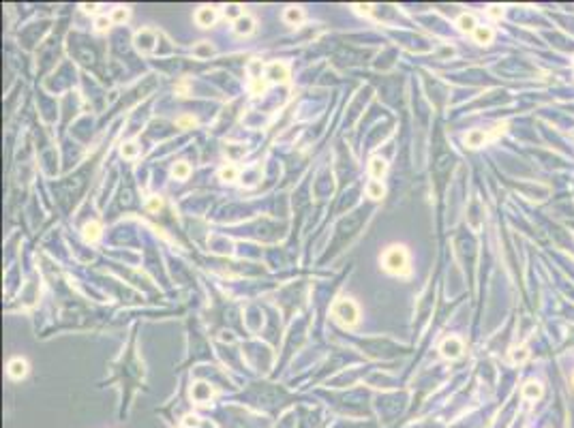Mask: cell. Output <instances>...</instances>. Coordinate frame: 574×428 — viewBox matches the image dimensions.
Instances as JSON below:
<instances>
[{
	"label": "cell",
	"instance_id": "6da1fadb",
	"mask_svg": "<svg viewBox=\"0 0 574 428\" xmlns=\"http://www.w3.org/2000/svg\"><path fill=\"white\" fill-rule=\"evenodd\" d=\"M381 266L386 272L397 276H407L409 274V257L405 246H390L381 257Z\"/></svg>",
	"mask_w": 574,
	"mask_h": 428
},
{
	"label": "cell",
	"instance_id": "3957f363",
	"mask_svg": "<svg viewBox=\"0 0 574 428\" xmlns=\"http://www.w3.org/2000/svg\"><path fill=\"white\" fill-rule=\"evenodd\" d=\"M439 351H441V355H444L446 360H459L463 355V351H465V347H463V340L459 336H448V338H444V343L439 345Z\"/></svg>",
	"mask_w": 574,
	"mask_h": 428
},
{
	"label": "cell",
	"instance_id": "cb8c5ba5",
	"mask_svg": "<svg viewBox=\"0 0 574 428\" xmlns=\"http://www.w3.org/2000/svg\"><path fill=\"white\" fill-rule=\"evenodd\" d=\"M112 24H114V22H112V17H107V15H99V17H97V22H94V26H97V30H99V32H105L107 28L112 26Z\"/></svg>",
	"mask_w": 574,
	"mask_h": 428
},
{
	"label": "cell",
	"instance_id": "44dd1931",
	"mask_svg": "<svg viewBox=\"0 0 574 428\" xmlns=\"http://www.w3.org/2000/svg\"><path fill=\"white\" fill-rule=\"evenodd\" d=\"M120 154L125 159H135L139 154V146L135 144V141H127V144L120 146Z\"/></svg>",
	"mask_w": 574,
	"mask_h": 428
},
{
	"label": "cell",
	"instance_id": "8992f818",
	"mask_svg": "<svg viewBox=\"0 0 574 428\" xmlns=\"http://www.w3.org/2000/svg\"><path fill=\"white\" fill-rule=\"evenodd\" d=\"M463 141H465V146H467V148H482L488 141V133H486V131H482V129H471V131L465 133Z\"/></svg>",
	"mask_w": 574,
	"mask_h": 428
},
{
	"label": "cell",
	"instance_id": "ac0fdd59",
	"mask_svg": "<svg viewBox=\"0 0 574 428\" xmlns=\"http://www.w3.org/2000/svg\"><path fill=\"white\" fill-rule=\"evenodd\" d=\"M172 176L176 178V180H187V178L191 176V165L187 161H178L172 167Z\"/></svg>",
	"mask_w": 574,
	"mask_h": 428
},
{
	"label": "cell",
	"instance_id": "277c9868",
	"mask_svg": "<svg viewBox=\"0 0 574 428\" xmlns=\"http://www.w3.org/2000/svg\"><path fill=\"white\" fill-rule=\"evenodd\" d=\"M133 43H135L139 54H150L154 50V45H157V34H154V30H150V28L137 30Z\"/></svg>",
	"mask_w": 574,
	"mask_h": 428
},
{
	"label": "cell",
	"instance_id": "5bb4252c",
	"mask_svg": "<svg viewBox=\"0 0 574 428\" xmlns=\"http://www.w3.org/2000/svg\"><path fill=\"white\" fill-rule=\"evenodd\" d=\"M283 19H285V24H290V26H300V24L304 22V11L300 7H287L285 13H283Z\"/></svg>",
	"mask_w": 574,
	"mask_h": 428
},
{
	"label": "cell",
	"instance_id": "7a4b0ae2",
	"mask_svg": "<svg viewBox=\"0 0 574 428\" xmlns=\"http://www.w3.org/2000/svg\"><path fill=\"white\" fill-rule=\"evenodd\" d=\"M332 315L343 326H354L358 321V317H360L356 302H352V300H337L332 306Z\"/></svg>",
	"mask_w": 574,
	"mask_h": 428
},
{
	"label": "cell",
	"instance_id": "4316f807",
	"mask_svg": "<svg viewBox=\"0 0 574 428\" xmlns=\"http://www.w3.org/2000/svg\"><path fill=\"white\" fill-rule=\"evenodd\" d=\"M225 15H227V17H234V22H236L238 17H242L244 13L240 11V5H230V7L225 9Z\"/></svg>",
	"mask_w": 574,
	"mask_h": 428
},
{
	"label": "cell",
	"instance_id": "4dcf8cb0",
	"mask_svg": "<svg viewBox=\"0 0 574 428\" xmlns=\"http://www.w3.org/2000/svg\"><path fill=\"white\" fill-rule=\"evenodd\" d=\"M81 9H84V13H97L99 5H88V3H84V5H81Z\"/></svg>",
	"mask_w": 574,
	"mask_h": 428
},
{
	"label": "cell",
	"instance_id": "f546056e",
	"mask_svg": "<svg viewBox=\"0 0 574 428\" xmlns=\"http://www.w3.org/2000/svg\"><path fill=\"white\" fill-rule=\"evenodd\" d=\"M354 9H356V13H360V15H368L371 11H373V5H354Z\"/></svg>",
	"mask_w": 574,
	"mask_h": 428
},
{
	"label": "cell",
	"instance_id": "7402d4cb",
	"mask_svg": "<svg viewBox=\"0 0 574 428\" xmlns=\"http://www.w3.org/2000/svg\"><path fill=\"white\" fill-rule=\"evenodd\" d=\"M112 22L114 24H125L127 19H129V9L127 7H116L114 11H112Z\"/></svg>",
	"mask_w": 574,
	"mask_h": 428
},
{
	"label": "cell",
	"instance_id": "d6986e66",
	"mask_svg": "<svg viewBox=\"0 0 574 428\" xmlns=\"http://www.w3.org/2000/svg\"><path fill=\"white\" fill-rule=\"evenodd\" d=\"M366 195L371 197V199H381L386 195V188H384V184H381L379 180H371L368 184H366Z\"/></svg>",
	"mask_w": 574,
	"mask_h": 428
},
{
	"label": "cell",
	"instance_id": "52a82bcc",
	"mask_svg": "<svg viewBox=\"0 0 574 428\" xmlns=\"http://www.w3.org/2000/svg\"><path fill=\"white\" fill-rule=\"evenodd\" d=\"M266 77L270 81H281V84H285V81L290 79V69H287V65H283V62H272L266 69Z\"/></svg>",
	"mask_w": 574,
	"mask_h": 428
},
{
	"label": "cell",
	"instance_id": "f1b7e54d",
	"mask_svg": "<svg viewBox=\"0 0 574 428\" xmlns=\"http://www.w3.org/2000/svg\"><path fill=\"white\" fill-rule=\"evenodd\" d=\"M146 208H148L150 212L161 210V208H163V199H161V197H150V199H148V204H146Z\"/></svg>",
	"mask_w": 574,
	"mask_h": 428
},
{
	"label": "cell",
	"instance_id": "9a60e30c",
	"mask_svg": "<svg viewBox=\"0 0 574 428\" xmlns=\"http://www.w3.org/2000/svg\"><path fill=\"white\" fill-rule=\"evenodd\" d=\"M529 355H531V351H529L527 345H519V347H514V349L510 351V362H512L514 366H523L525 362L529 360Z\"/></svg>",
	"mask_w": 574,
	"mask_h": 428
},
{
	"label": "cell",
	"instance_id": "d4e9b609",
	"mask_svg": "<svg viewBox=\"0 0 574 428\" xmlns=\"http://www.w3.org/2000/svg\"><path fill=\"white\" fill-rule=\"evenodd\" d=\"M176 126H180V129L195 126V118H193V116H180V118H176Z\"/></svg>",
	"mask_w": 574,
	"mask_h": 428
},
{
	"label": "cell",
	"instance_id": "4fadbf2b",
	"mask_svg": "<svg viewBox=\"0 0 574 428\" xmlns=\"http://www.w3.org/2000/svg\"><path fill=\"white\" fill-rule=\"evenodd\" d=\"M386 172H388V163H386L384 159H379V157H373V159H371V163H368V174H371V178H373V180H381V178L386 176Z\"/></svg>",
	"mask_w": 574,
	"mask_h": 428
},
{
	"label": "cell",
	"instance_id": "8fae6325",
	"mask_svg": "<svg viewBox=\"0 0 574 428\" xmlns=\"http://www.w3.org/2000/svg\"><path fill=\"white\" fill-rule=\"evenodd\" d=\"M253 30H255V19L251 15H242L234 22V32L240 34V37H249V34H253Z\"/></svg>",
	"mask_w": 574,
	"mask_h": 428
},
{
	"label": "cell",
	"instance_id": "1f68e13d",
	"mask_svg": "<svg viewBox=\"0 0 574 428\" xmlns=\"http://www.w3.org/2000/svg\"><path fill=\"white\" fill-rule=\"evenodd\" d=\"M572 381H574V379H572Z\"/></svg>",
	"mask_w": 574,
	"mask_h": 428
},
{
	"label": "cell",
	"instance_id": "7c38bea8",
	"mask_svg": "<svg viewBox=\"0 0 574 428\" xmlns=\"http://www.w3.org/2000/svg\"><path fill=\"white\" fill-rule=\"evenodd\" d=\"M471 37H474V41H476L478 45H491L493 39H495V30H493L491 26H484V24H480V26L474 30Z\"/></svg>",
	"mask_w": 574,
	"mask_h": 428
},
{
	"label": "cell",
	"instance_id": "e0dca14e",
	"mask_svg": "<svg viewBox=\"0 0 574 428\" xmlns=\"http://www.w3.org/2000/svg\"><path fill=\"white\" fill-rule=\"evenodd\" d=\"M101 231H103L101 223L90 221V223L84 225V240H86V242H97L99 238H101Z\"/></svg>",
	"mask_w": 574,
	"mask_h": 428
},
{
	"label": "cell",
	"instance_id": "ba28073f",
	"mask_svg": "<svg viewBox=\"0 0 574 428\" xmlns=\"http://www.w3.org/2000/svg\"><path fill=\"white\" fill-rule=\"evenodd\" d=\"M195 22H197V26H201V28L214 26V22H217V9H214V7H199L197 13H195Z\"/></svg>",
	"mask_w": 574,
	"mask_h": 428
},
{
	"label": "cell",
	"instance_id": "484cf974",
	"mask_svg": "<svg viewBox=\"0 0 574 428\" xmlns=\"http://www.w3.org/2000/svg\"><path fill=\"white\" fill-rule=\"evenodd\" d=\"M182 426H184V428H199V426H201V420L197 418V415H184Z\"/></svg>",
	"mask_w": 574,
	"mask_h": 428
},
{
	"label": "cell",
	"instance_id": "603a6c76",
	"mask_svg": "<svg viewBox=\"0 0 574 428\" xmlns=\"http://www.w3.org/2000/svg\"><path fill=\"white\" fill-rule=\"evenodd\" d=\"M504 13H506V11H504V7H501V5H488L486 7V15L491 19H495V22L504 19Z\"/></svg>",
	"mask_w": 574,
	"mask_h": 428
},
{
	"label": "cell",
	"instance_id": "5b68a950",
	"mask_svg": "<svg viewBox=\"0 0 574 428\" xmlns=\"http://www.w3.org/2000/svg\"><path fill=\"white\" fill-rule=\"evenodd\" d=\"M191 398H193L197 405H206L212 398V388L206 381H197L193 388H191Z\"/></svg>",
	"mask_w": 574,
	"mask_h": 428
},
{
	"label": "cell",
	"instance_id": "9c48e42d",
	"mask_svg": "<svg viewBox=\"0 0 574 428\" xmlns=\"http://www.w3.org/2000/svg\"><path fill=\"white\" fill-rule=\"evenodd\" d=\"M7 373L11 379H24L28 375V362L24 358H13L7 366Z\"/></svg>",
	"mask_w": 574,
	"mask_h": 428
},
{
	"label": "cell",
	"instance_id": "ffe728a7",
	"mask_svg": "<svg viewBox=\"0 0 574 428\" xmlns=\"http://www.w3.org/2000/svg\"><path fill=\"white\" fill-rule=\"evenodd\" d=\"M219 178L223 182H236L238 180V167L236 165H225V167H221V172H219Z\"/></svg>",
	"mask_w": 574,
	"mask_h": 428
},
{
	"label": "cell",
	"instance_id": "83f0119b",
	"mask_svg": "<svg viewBox=\"0 0 574 428\" xmlns=\"http://www.w3.org/2000/svg\"><path fill=\"white\" fill-rule=\"evenodd\" d=\"M266 88H268V84H266V81H261V79H253V84H251V92H253V94L266 92Z\"/></svg>",
	"mask_w": 574,
	"mask_h": 428
},
{
	"label": "cell",
	"instance_id": "2e32d148",
	"mask_svg": "<svg viewBox=\"0 0 574 428\" xmlns=\"http://www.w3.org/2000/svg\"><path fill=\"white\" fill-rule=\"evenodd\" d=\"M457 26H459V30H463V32L474 34V30L480 26V24L476 22V15H474V13H461L459 19H457Z\"/></svg>",
	"mask_w": 574,
	"mask_h": 428
},
{
	"label": "cell",
	"instance_id": "30bf717a",
	"mask_svg": "<svg viewBox=\"0 0 574 428\" xmlns=\"http://www.w3.org/2000/svg\"><path fill=\"white\" fill-rule=\"evenodd\" d=\"M521 394H523V398L525 400H531V402H536V400H540L542 398V394H544V390H542V383L540 381H527L523 386V390H521Z\"/></svg>",
	"mask_w": 574,
	"mask_h": 428
}]
</instances>
